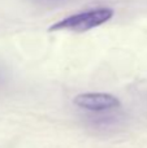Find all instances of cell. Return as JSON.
Segmentation results:
<instances>
[{"mask_svg":"<svg viewBox=\"0 0 147 148\" xmlns=\"http://www.w3.org/2000/svg\"><path fill=\"white\" fill-rule=\"evenodd\" d=\"M4 79H5V74H4V72H3L1 69H0V86L4 83Z\"/></svg>","mask_w":147,"mask_h":148,"instance_id":"5","label":"cell"},{"mask_svg":"<svg viewBox=\"0 0 147 148\" xmlns=\"http://www.w3.org/2000/svg\"><path fill=\"white\" fill-rule=\"evenodd\" d=\"M120 109V108H119ZM119 109L106 110V112H95L86 116V121L90 127L100 131H115L116 129L121 127L124 123L125 116Z\"/></svg>","mask_w":147,"mask_h":148,"instance_id":"3","label":"cell"},{"mask_svg":"<svg viewBox=\"0 0 147 148\" xmlns=\"http://www.w3.org/2000/svg\"><path fill=\"white\" fill-rule=\"evenodd\" d=\"M73 103L80 109H83L89 113L106 112V110H113L121 108V103H120L119 97L111 94H104V92L80 94L74 97Z\"/></svg>","mask_w":147,"mask_h":148,"instance_id":"2","label":"cell"},{"mask_svg":"<svg viewBox=\"0 0 147 148\" xmlns=\"http://www.w3.org/2000/svg\"><path fill=\"white\" fill-rule=\"evenodd\" d=\"M38 4L41 5H46V7H52V5H57L61 3L67 1V0H35Z\"/></svg>","mask_w":147,"mask_h":148,"instance_id":"4","label":"cell"},{"mask_svg":"<svg viewBox=\"0 0 147 148\" xmlns=\"http://www.w3.org/2000/svg\"><path fill=\"white\" fill-rule=\"evenodd\" d=\"M113 10L107 7L91 8L89 10L70 14L49 27V31H73V33H85L95 29L103 23L108 22L113 17Z\"/></svg>","mask_w":147,"mask_h":148,"instance_id":"1","label":"cell"}]
</instances>
